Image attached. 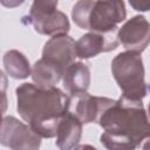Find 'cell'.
<instances>
[{
  "instance_id": "5b68a950",
  "label": "cell",
  "mask_w": 150,
  "mask_h": 150,
  "mask_svg": "<svg viewBox=\"0 0 150 150\" xmlns=\"http://www.w3.org/2000/svg\"><path fill=\"white\" fill-rule=\"evenodd\" d=\"M41 138L29 124H25L13 116L4 117L0 141L4 146L14 150H35L41 145Z\"/></svg>"
},
{
  "instance_id": "30bf717a",
  "label": "cell",
  "mask_w": 150,
  "mask_h": 150,
  "mask_svg": "<svg viewBox=\"0 0 150 150\" xmlns=\"http://www.w3.org/2000/svg\"><path fill=\"white\" fill-rule=\"evenodd\" d=\"M26 19H28V23L34 27V30L42 35L54 36L67 34L70 28L67 15L57 9L43 13H29Z\"/></svg>"
},
{
  "instance_id": "ac0fdd59",
  "label": "cell",
  "mask_w": 150,
  "mask_h": 150,
  "mask_svg": "<svg viewBox=\"0 0 150 150\" xmlns=\"http://www.w3.org/2000/svg\"><path fill=\"white\" fill-rule=\"evenodd\" d=\"M142 148H143V149H148V148H150V138H149V139H146V143H145V144H143V145H142Z\"/></svg>"
},
{
  "instance_id": "2e32d148",
  "label": "cell",
  "mask_w": 150,
  "mask_h": 150,
  "mask_svg": "<svg viewBox=\"0 0 150 150\" xmlns=\"http://www.w3.org/2000/svg\"><path fill=\"white\" fill-rule=\"evenodd\" d=\"M131 8L137 12L150 11V0H128Z\"/></svg>"
},
{
  "instance_id": "9c48e42d",
  "label": "cell",
  "mask_w": 150,
  "mask_h": 150,
  "mask_svg": "<svg viewBox=\"0 0 150 150\" xmlns=\"http://www.w3.org/2000/svg\"><path fill=\"white\" fill-rule=\"evenodd\" d=\"M42 57L59 64L63 70L75 61L76 42L67 34H59L52 36L43 46Z\"/></svg>"
},
{
  "instance_id": "52a82bcc",
  "label": "cell",
  "mask_w": 150,
  "mask_h": 150,
  "mask_svg": "<svg viewBox=\"0 0 150 150\" xmlns=\"http://www.w3.org/2000/svg\"><path fill=\"white\" fill-rule=\"evenodd\" d=\"M70 98L69 110H71L83 124L98 123L102 114L116 102V100L109 97L91 96L87 91L76 96H70Z\"/></svg>"
},
{
  "instance_id": "8992f818",
  "label": "cell",
  "mask_w": 150,
  "mask_h": 150,
  "mask_svg": "<svg viewBox=\"0 0 150 150\" xmlns=\"http://www.w3.org/2000/svg\"><path fill=\"white\" fill-rule=\"evenodd\" d=\"M117 36L127 50L141 54L150 43V22L143 15H135L124 22Z\"/></svg>"
},
{
  "instance_id": "3957f363",
  "label": "cell",
  "mask_w": 150,
  "mask_h": 150,
  "mask_svg": "<svg viewBox=\"0 0 150 150\" xmlns=\"http://www.w3.org/2000/svg\"><path fill=\"white\" fill-rule=\"evenodd\" d=\"M112 76L122 90V96L132 101H142L149 87L144 80V66L139 53L123 52L111 61Z\"/></svg>"
},
{
  "instance_id": "277c9868",
  "label": "cell",
  "mask_w": 150,
  "mask_h": 150,
  "mask_svg": "<svg viewBox=\"0 0 150 150\" xmlns=\"http://www.w3.org/2000/svg\"><path fill=\"white\" fill-rule=\"evenodd\" d=\"M125 16L123 0H94L87 18L86 29L100 33L117 30V25L124 21Z\"/></svg>"
},
{
  "instance_id": "6da1fadb",
  "label": "cell",
  "mask_w": 150,
  "mask_h": 150,
  "mask_svg": "<svg viewBox=\"0 0 150 150\" xmlns=\"http://www.w3.org/2000/svg\"><path fill=\"white\" fill-rule=\"evenodd\" d=\"M101 143L109 150H132L150 138V121L142 101L121 96L100 117Z\"/></svg>"
},
{
  "instance_id": "e0dca14e",
  "label": "cell",
  "mask_w": 150,
  "mask_h": 150,
  "mask_svg": "<svg viewBox=\"0 0 150 150\" xmlns=\"http://www.w3.org/2000/svg\"><path fill=\"white\" fill-rule=\"evenodd\" d=\"M0 2L4 7L15 8V7H19L20 5H22L25 2V0H0Z\"/></svg>"
},
{
  "instance_id": "9a60e30c",
  "label": "cell",
  "mask_w": 150,
  "mask_h": 150,
  "mask_svg": "<svg viewBox=\"0 0 150 150\" xmlns=\"http://www.w3.org/2000/svg\"><path fill=\"white\" fill-rule=\"evenodd\" d=\"M59 0H34L29 13H43L56 9Z\"/></svg>"
},
{
  "instance_id": "ba28073f",
  "label": "cell",
  "mask_w": 150,
  "mask_h": 150,
  "mask_svg": "<svg viewBox=\"0 0 150 150\" xmlns=\"http://www.w3.org/2000/svg\"><path fill=\"white\" fill-rule=\"evenodd\" d=\"M118 30L108 33L89 32L76 41V55L79 59L95 57L101 53L114 50L118 46Z\"/></svg>"
},
{
  "instance_id": "7a4b0ae2",
  "label": "cell",
  "mask_w": 150,
  "mask_h": 150,
  "mask_svg": "<svg viewBox=\"0 0 150 150\" xmlns=\"http://www.w3.org/2000/svg\"><path fill=\"white\" fill-rule=\"evenodd\" d=\"M16 110L21 118L42 138L56 136L61 117L70 108V97L61 89L22 83L15 89Z\"/></svg>"
},
{
  "instance_id": "5bb4252c",
  "label": "cell",
  "mask_w": 150,
  "mask_h": 150,
  "mask_svg": "<svg viewBox=\"0 0 150 150\" xmlns=\"http://www.w3.org/2000/svg\"><path fill=\"white\" fill-rule=\"evenodd\" d=\"M4 67L8 76L15 80H23L32 75V69L27 57L19 50L12 49L4 55Z\"/></svg>"
},
{
  "instance_id": "d6986e66",
  "label": "cell",
  "mask_w": 150,
  "mask_h": 150,
  "mask_svg": "<svg viewBox=\"0 0 150 150\" xmlns=\"http://www.w3.org/2000/svg\"><path fill=\"white\" fill-rule=\"evenodd\" d=\"M149 115H150V102H149Z\"/></svg>"
},
{
  "instance_id": "8fae6325",
  "label": "cell",
  "mask_w": 150,
  "mask_h": 150,
  "mask_svg": "<svg viewBox=\"0 0 150 150\" xmlns=\"http://www.w3.org/2000/svg\"><path fill=\"white\" fill-rule=\"evenodd\" d=\"M82 122L71 111L68 110L60 120L55 145L61 150H69L77 146L82 135Z\"/></svg>"
},
{
  "instance_id": "7c38bea8",
  "label": "cell",
  "mask_w": 150,
  "mask_h": 150,
  "mask_svg": "<svg viewBox=\"0 0 150 150\" xmlns=\"http://www.w3.org/2000/svg\"><path fill=\"white\" fill-rule=\"evenodd\" d=\"M62 80L63 87L70 94V96L83 94L88 90L90 84V70L83 62L74 61L66 68Z\"/></svg>"
},
{
  "instance_id": "4fadbf2b",
  "label": "cell",
  "mask_w": 150,
  "mask_h": 150,
  "mask_svg": "<svg viewBox=\"0 0 150 150\" xmlns=\"http://www.w3.org/2000/svg\"><path fill=\"white\" fill-rule=\"evenodd\" d=\"M63 68L53 61L41 57L38 60L32 69L33 82L40 88H53L63 76Z\"/></svg>"
}]
</instances>
